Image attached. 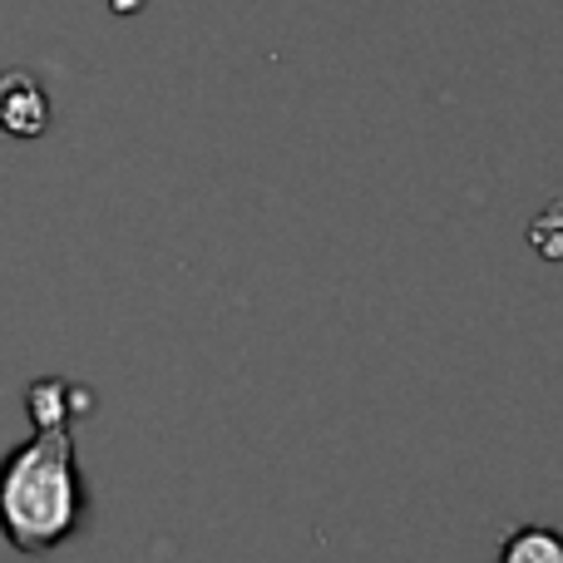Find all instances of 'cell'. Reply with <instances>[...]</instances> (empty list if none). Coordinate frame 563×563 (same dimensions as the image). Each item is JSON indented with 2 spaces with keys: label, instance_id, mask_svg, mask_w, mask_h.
<instances>
[{
  "label": "cell",
  "instance_id": "cell-2",
  "mask_svg": "<svg viewBox=\"0 0 563 563\" xmlns=\"http://www.w3.org/2000/svg\"><path fill=\"white\" fill-rule=\"evenodd\" d=\"M49 124V99L35 75L25 69H5L0 75V129L15 139H40Z\"/></svg>",
  "mask_w": 563,
  "mask_h": 563
},
{
  "label": "cell",
  "instance_id": "cell-3",
  "mask_svg": "<svg viewBox=\"0 0 563 563\" xmlns=\"http://www.w3.org/2000/svg\"><path fill=\"white\" fill-rule=\"evenodd\" d=\"M25 406H30L35 430H59L75 416H89V390L69 386V380H59V376H45L25 390Z\"/></svg>",
  "mask_w": 563,
  "mask_h": 563
},
{
  "label": "cell",
  "instance_id": "cell-4",
  "mask_svg": "<svg viewBox=\"0 0 563 563\" xmlns=\"http://www.w3.org/2000/svg\"><path fill=\"white\" fill-rule=\"evenodd\" d=\"M499 563H563V534L549 525H519L499 544Z\"/></svg>",
  "mask_w": 563,
  "mask_h": 563
},
{
  "label": "cell",
  "instance_id": "cell-5",
  "mask_svg": "<svg viewBox=\"0 0 563 563\" xmlns=\"http://www.w3.org/2000/svg\"><path fill=\"white\" fill-rule=\"evenodd\" d=\"M529 243H534L539 257L559 263V257H563V203H554L534 228H529Z\"/></svg>",
  "mask_w": 563,
  "mask_h": 563
},
{
  "label": "cell",
  "instance_id": "cell-1",
  "mask_svg": "<svg viewBox=\"0 0 563 563\" xmlns=\"http://www.w3.org/2000/svg\"><path fill=\"white\" fill-rule=\"evenodd\" d=\"M85 525V479H79L69 426L35 430L25 445L0 460V534L20 554H49Z\"/></svg>",
  "mask_w": 563,
  "mask_h": 563
}]
</instances>
